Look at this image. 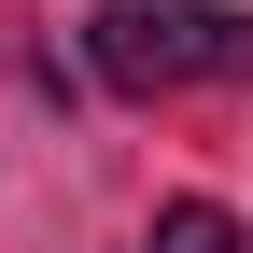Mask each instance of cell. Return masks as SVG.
<instances>
[{
	"label": "cell",
	"mask_w": 253,
	"mask_h": 253,
	"mask_svg": "<svg viewBox=\"0 0 253 253\" xmlns=\"http://www.w3.org/2000/svg\"><path fill=\"white\" fill-rule=\"evenodd\" d=\"M141 253H239V211H225V197H169Z\"/></svg>",
	"instance_id": "cell-2"
},
{
	"label": "cell",
	"mask_w": 253,
	"mask_h": 253,
	"mask_svg": "<svg viewBox=\"0 0 253 253\" xmlns=\"http://www.w3.org/2000/svg\"><path fill=\"white\" fill-rule=\"evenodd\" d=\"M84 71H99L113 99L253 84V14H211V0H99V14H84Z\"/></svg>",
	"instance_id": "cell-1"
},
{
	"label": "cell",
	"mask_w": 253,
	"mask_h": 253,
	"mask_svg": "<svg viewBox=\"0 0 253 253\" xmlns=\"http://www.w3.org/2000/svg\"><path fill=\"white\" fill-rule=\"evenodd\" d=\"M211 14H239V0H211Z\"/></svg>",
	"instance_id": "cell-3"
}]
</instances>
